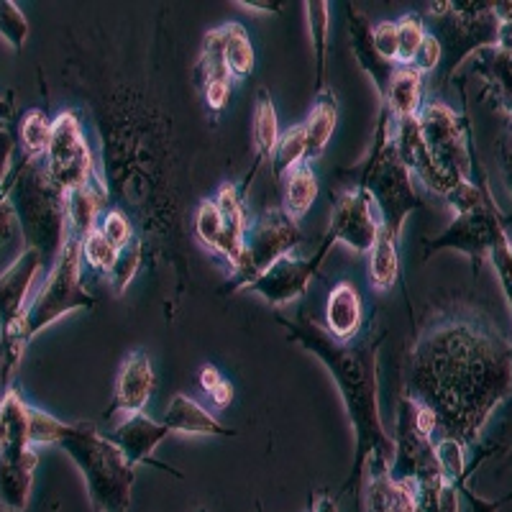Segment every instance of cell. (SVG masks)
<instances>
[{
    "instance_id": "1",
    "label": "cell",
    "mask_w": 512,
    "mask_h": 512,
    "mask_svg": "<svg viewBox=\"0 0 512 512\" xmlns=\"http://www.w3.org/2000/svg\"><path fill=\"white\" fill-rule=\"evenodd\" d=\"M512 344L495 320L469 303L433 310L420 326L405 364L402 395L436 420V438L479 446L484 425L505 405Z\"/></svg>"
},
{
    "instance_id": "2",
    "label": "cell",
    "mask_w": 512,
    "mask_h": 512,
    "mask_svg": "<svg viewBox=\"0 0 512 512\" xmlns=\"http://www.w3.org/2000/svg\"><path fill=\"white\" fill-rule=\"evenodd\" d=\"M277 323L287 331L292 344L303 346L331 372L341 402L349 415L351 433H354V461L346 477L341 495L351 492L364 482L369 472H390L395 459V441L384 431L382 415H379V379L377 361L382 349L384 331H372L361 341L338 344L318 326L315 320L300 313L295 320L277 315Z\"/></svg>"
},
{
    "instance_id": "3",
    "label": "cell",
    "mask_w": 512,
    "mask_h": 512,
    "mask_svg": "<svg viewBox=\"0 0 512 512\" xmlns=\"http://www.w3.org/2000/svg\"><path fill=\"white\" fill-rule=\"evenodd\" d=\"M52 446H59L75 461L85 479L95 512H128L134 492L136 466L128 464L121 448L95 428L90 420H59Z\"/></svg>"
},
{
    "instance_id": "4",
    "label": "cell",
    "mask_w": 512,
    "mask_h": 512,
    "mask_svg": "<svg viewBox=\"0 0 512 512\" xmlns=\"http://www.w3.org/2000/svg\"><path fill=\"white\" fill-rule=\"evenodd\" d=\"M18 231L24 236V249L36 251L44 267H52L54 259L67 241V198L47 175V167L39 159H21L6 177Z\"/></svg>"
},
{
    "instance_id": "5",
    "label": "cell",
    "mask_w": 512,
    "mask_h": 512,
    "mask_svg": "<svg viewBox=\"0 0 512 512\" xmlns=\"http://www.w3.org/2000/svg\"><path fill=\"white\" fill-rule=\"evenodd\" d=\"M359 187H364L372 198L379 231L387 233L395 241H400L410 213L425 208L423 198L415 190L413 175L397 152L395 136H392V118L384 108H379V123L377 131H374L372 149L359 164Z\"/></svg>"
},
{
    "instance_id": "6",
    "label": "cell",
    "mask_w": 512,
    "mask_h": 512,
    "mask_svg": "<svg viewBox=\"0 0 512 512\" xmlns=\"http://www.w3.org/2000/svg\"><path fill=\"white\" fill-rule=\"evenodd\" d=\"M433 26L431 34L441 41L443 49V85L456 75L466 57L495 49L500 39V16L489 0H443L425 8L423 21Z\"/></svg>"
},
{
    "instance_id": "7",
    "label": "cell",
    "mask_w": 512,
    "mask_h": 512,
    "mask_svg": "<svg viewBox=\"0 0 512 512\" xmlns=\"http://www.w3.org/2000/svg\"><path fill=\"white\" fill-rule=\"evenodd\" d=\"M98 303V297L82 285V241L67 233L62 251L47 269V277L29 303L24 323L26 344L64 315L75 313V310H90Z\"/></svg>"
},
{
    "instance_id": "8",
    "label": "cell",
    "mask_w": 512,
    "mask_h": 512,
    "mask_svg": "<svg viewBox=\"0 0 512 512\" xmlns=\"http://www.w3.org/2000/svg\"><path fill=\"white\" fill-rule=\"evenodd\" d=\"M41 269H44L41 256L31 249H21L11 267L0 274V382H3V390L13 387V377L29 346L24 338V323L29 313L31 285Z\"/></svg>"
},
{
    "instance_id": "9",
    "label": "cell",
    "mask_w": 512,
    "mask_h": 512,
    "mask_svg": "<svg viewBox=\"0 0 512 512\" xmlns=\"http://www.w3.org/2000/svg\"><path fill=\"white\" fill-rule=\"evenodd\" d=\"M303 241V231H300L297 221H292L285 210H282V205H274V208L264 210L262 216L256 218L249 226V231H246L244 259H241L239 269L231 274V282L223 287V295L246 290L272 264L290 256Z\"/></svg>"
},
{
    "instance_id": "10",
    "label": "cell",
    "mask_w": 512,
    "mask_h": 512,
    "mask_svg": "<svg viewBox=\"0 0 512 512\" xmlns=\"http://www.w3.org/2000/svg\"><path fill=\"white\" fill-rule=\"evenodd\" d=\"M507 218L502 216V210L497 208L495 198H489L487 203L477 205L472 210L456 213L454 221L448 223L446 231L438 236L423 241V254L425 259H431L436 251L441 249H454L466 254L472 259L474 272H479L482 262H489V254L507 239Z\"/></svg>"
},
{
    "instance_id": "11",
    "label": "cell",
    "mask_w": 512,
    "mask_h": 512,
    "mask_svg": "<svg viewBox=\"0 0 512 512\" xmlns=\"http://www.w3.org/2000/svg\"><path fill=\"white\" fill-rule=\"evenodd\" d=\"M44 167L64 195L80 190V187L100 177L98 169H95L93 146H90L80 116L75 111H62L54 118L52 139H49V149L44 154Z\"/></svg>"
},
{
    "instance_id": "12",
    "label": "cell",
    "mask_w": 512,
    "mask_h": 512,
    "mask_svg": "<svg viewBox=\"0 0 512 512\" xmlns=\"http://www.w3.org/2000/svg\"><path fill=\"white\" fill-rule=\"evenodd\" d=\"M333 246H336V239H333V233L326 231V239L320 241V249L313 256H308V259L285 256L277 264H272L259 280L251 282L246 290L264 297L272 308H285V305L295 303L308 292L310 282H313V277H318L320 267H323Z\"/></svg>"
},
{
    "instance_id": "13",
    "label": "cell",
    "mask_w": 512,
    "mask_h": 512,
    "mask_svg": "<svg viewBox=\"0 0 512 512\" xmlns=\"http://www.w3.org/2000/svg\"><path fill=\"white\" fill-rule=\"evenodd\" d=\"M328 233H333L336 244H346L359 254H369L379 236V221L374 213L372 198L364 187H351L341 192L333 203Z\"/></svg>"
},
{
    "instance_id": "14",
    "label": "cell",
    "mask_w": 512,
    "mask_h": 512,
    "mask_svg": "<svg viewBox=\"0 0 512 512\" xmlns=\"http://www.w3.org/2000/svg\"><path fill=\"white\" fill-rule=\"evenodd\" d=\"M39 454L29 443L0 446V507L3 512H24L31 500Z\"/></svg>"
},
{
    "instance_id": "15",
    "label": "cell",
    "mask_w": 512,
    "mask_h": 512,
    "mask_svg": "<svg viewBox=\"0 0 512 512\" xmlns=\"http://www.w3.org/2000/svg\"><path fill=\"white\" fill-rule=\"evenodd\" d=\"M167 436H172V431H169L162 420H152L146 413H134V415H126V420H123V423L118 425L116 431H113L108 438L121 448L123 456H126L131 466L154 464L157 469H162V472L182 479L185 474L172 469V466H167L164 461L154 459V448H157Z\"/></svg>"
},
{
    "instance_id": "16",
    "label": "cell",
    "mask_w": 512,
    "mask_h": 512,
    "mask_svg": "<svg viewBox=\"0 0 512 512\" xmlns=\"http://www.w3.org/2000/svg\"><path fill=\"white\" fill-rule=\"evenodd\" d=\"M154 390H157V382H154L152 361L146 351H131L118 367L113 402L111 408L105 410V418H111L113 413H144Z\"/></svg>"
},
{
    "instance_id": "17",
    "label": "cell",
    "mask_w": 512,
    "mask_h": 512,
    "mask_svg": "<svg viewBox=\"0 0 512 512\" xmlns=\"http://www.w3.org/2000/svg\"><path fill=\"white\" fill-rule=\"evenodd\" d=\"M361 484L367 512H420V489L410 479H395L390 472H369Z\"/></svg>"
},
{
    "instance_id": "18",
    "label": "cell",
    "mask_w": 512,
    "mask_h": 512,
    "mask_svg": "<svg viewBox=\"0 0 512 512\" xmlns=\"http://www.w3.org/2000/svg\"><path fill=\"white\" fill-rule=\"evenodd\" d=\"M361 326H364V303L359 290L349 280L338 282L326 300V333L338 344H349L359 336Z\"/></svg>"
},
{
    "instance_id": "19",
    "label": "cell",
    "mask_w": 512,
    "mask_h": 512,
    "mask_svg": "<svg viewBox=\"0 0 512 512\" xmlns=\"http://www.w3.org/2000/svg\"><path fill=\"white\" fill-rule=\"evenodd\" d=\"M216 205L223 216L226 226V251H223V262L228 264V272H236L244 259L246 231H249V218H246L244 190L236 187L233 182H223L216 192Z\"/></svg>"
},
{
    "instance_id": "20",
    "label": "cell",
    "mask_w": 512,
    "mask_h": 512,
    "mask_svg": "<svg viewBox=\"0 0 512 512\" xmlns=\"http://www.w3.org/2000/svg\"><path fill=\"white\" fill-rule=\"evenodd\" d=\"M474 72L484 82V98L505 118H512V52L484 49L474 54Z\"/></svg>"
},
{
    "instance_id": "21",
    "label": "cell",
    "mask_w": 512,
    "mask_h": 512,
    "mask_svg": "<svg viewBox=\"0 0 512 512\" xmlns=\"http://www.w3.org/2000/svg\"><path fill=\"white\" fill-rule=\"evenodd\" d=\"M64 198H67V233L80 241L98 228L100 216L111 208V195H108L103 175L80 190L67 192Z\"/></svg>"
},
{
    "instance_id": "22",
    "label": "cell",
    "mask_w": 512,
    "mask_h": 512,
    "mask_svg": "<svg viewBox=\"0 0 512 512\" xmlns=\"http://www.w3.org/2000/svg\"><path fill=\"white\" fill-rule=\"evenodd\" d=\"M162 423L172 433H185V436H213V438H233L236 431L226 428L216 415L187 395H175L169 400L167 410L162 415Z\"/></svg>"
},
{
    "instance_id": "23",
    "label": "cell",
    "mask_w": 512,
    "mask_h": 512,
    "mask_svg": "<svg viewBox=\"0 0 512 512\" xmlns=\"http://www.w3.org/2000/svg\"><path fill=\"white\" fill-rule=\"evenodd\" d=\"M423 95H425V77L420 75L413 67H400L397 64L392 72V80L379 98V108L390 113L392 123L408 121L415 118L423 108Z\"/></svg>"
},
{
    "instance_id": "24",
    "label": "cell",
    "mask_w": 512,
    "mask_h": 512,
    "mask_svg": "<svg viewBox=\"0 0 512 512\" xmlns=\"http://www.w3.org/2000/svg\"><path fill=\"white\" fill-rule=\"evenodd\" d=\"M349 29H351V44H354L356 59H359V64L364 67V72L372 77L374 88H377L379 98H382L387 85H390L392 72H395L397 64L384 62V59L374 52L372 24H369V18L364 16V13L354 11V6H351L349 11Z\"/></svg>"
},
{
    "instance_id": "25",
    "label": "cell",
    "mask_w": 512,
    "mask_h": 512,
    "mask_svg": "<svg viewBox=\"0 0 512 512\" xmlns=\"http://www.w3.org/2000/svg\"><path fill=\"white\" fill-rule=\"evenodd\" d=\"M254 144H256V162L251 167V172L246 175V182L241 190L246 192L251 177L259 167H262L267 159H272L274 149H277V141H280V118H277V105H274L272 95H269L267 88H259L256 93V108H254Z\"/></svg>"
},
{
    "instance_id": "26",
    "label": "cell",
    "mask_w": 512,
    "mask_h": 512,
    "mask_svg": "<svg viewBox=\"0 0 512 512\" xmlns=\"http://www.w3.org/2000/svg\"><path fill=\"white\" fill-rule=\"evenodd\" d=\"M338 123V103L336 95L331 90H323L315 100V105L310 108L308 118L303 121L305 139H308V162L310 159H318L320 154L326 152L328 141H331L333 131H336Z\"/></svg>"
},
{
    "instance_id": "27",
    "label": "cell",
    "mask_w": 512,
    "mask_h": 512,
    "mask_svg": "<svg viewBox=\"0 0 512 512\" xmlns=\"http://www.w3.org/2000/svg\"><path fill=\"white\" fill-rule=\"evenodd\" d=\"M282 185H285V192H282V210H285L292 221L300 223V218L308 216V210L318 200V177H315L313 167L305 162L292 169V172H287Z\"/></svg>"
},
{
    "instance_id": "28",
    "label": "cell",
    "mask_w": 512,
    "mask_h": 512,
    "mask_svg": "<svg viewBox=\"0 0 512 512\" xmlns=\"http://www.w3.org/2000/svg\"><path fill=\"white\" fill-rule=\"evenodd\" d=\"M218 31H221L223 59H226L228 75L233 77V82L251 77L256 67V52L249 39V31L241 24H236V21L218 26Z\"/></svg>"
},
{
    "instance_id": "29",
    "label": "cell",
    "mask_w": 512,
    "mask_h": 512,
    "mask_svg": "<svg viewBox=\"0 0 512 512\" xmlns=\"http://www.w3.org/2000/svg\"><path fill=\"white\" fill-rule=\"evenodd\" d=\"M400 241L390 239L387 233L379 231L377 241H374L372 251H369V282L377 292H387L397 285L400 280Z\"/></svg>"
},
{
    "instance_id": "30",
    "label": "cell",
    "mask_w": 512,
    "mask_h": 512,
    "mask_svg": "<svg viewBox=\"0 0 512 512\" xmlns=\"http://www.w3.org/2000/svg\"><path fill=\"white\" fill-rule=\"evenodd\" d=\"M326 0H308L305 11H308V29L310 41H313L315 52V93L328 90L326 85V67H328V26H331V11H328Z\"/></svg>"
},
{
    "instance_id": "31",
    "label": "cell",
    "mask_w": 512,
    "mask_h": 512,
    "mask_svg": "<svg viewBox=\"0 0 512 512\" xmlns=\"http://www.w3.org/2000/svg\"><path fill=\"white\" fill-rule=\"evenodd\" d=\"M305 162H308V139H305L303 123H297V126L287 128L280 141H277V149L272 154L274 180L282 182L287 172H292V169Z\"/></svg>"
},
{
    "instance_id": "32",
    "label": "cell",
    "mask_w": 512,
    "mask_h": 512,
    "mask_svg": "<svg viewBox=\"0 0 512 512\" xmlns=\"http://www.w3.org/2000/svg\"><path fill=\"white\" fill-rule=\"evenodd\" d=\"M195 239H198L203 249L223 259V251H226V226H223L221 210H218L213 198H203L198 203V210H195Z\"/></svg>"
},
{
    "instance_id": "33",
    "label": "cell",
    "mask_w": 512,
    "mask_h": 512,
    "mask_svg": "<svg viewBox=\"0 0 512 512\" xmlns=\"http://www.w3.org/2000/svg\"><path fill=\"white\" fill-rule=\"evenodd\" d=\"M52 123L44 111H29L18 126V141L24 146L26 159H41L49 149V139H52Z\"/></svg>"
},
{
    "instance_id": "34",
    "label": "cell",
    "mask_w": 512,
    "mask_h": 512,
    "mask_svg": "<svg viewBox=\"0 0 512 512\" xmlns=\"http://www.w3.org/2000/svg\"><path fill=\"white\" fill-rule=\"evenodd\" d=\"M198 72H200V85H213V82H233L228 75L226 59H223V44H221V31L213 29L203 36L198 54Z\"/></svg>"
},
{
    "instance_id": "35",
    "label": "cell",
    "mask_w": 512,
    "mask_h": 512,
    "mask_svg": "<svg viewBox=\"0 0 512 512\" xmlns=\"http://www.w3.org/2000/svg\"><path fill=\"white\" fill-rule=\"evenodd\" d=\"M118 256H121V251L105 239L98 228L82 239V264H88L90 269L100 272L103 277H111L118 264Z\"/></svg>"
},
{
    "instance_id": "36",
    "label": "cell",
    "mask_w": 512,
    "mask_h": 512,
    "mask_svg": "<svg viewBox=\"0 0 512 512\" xmlns=\"http://www.w3.org/2000/svg\"><path fill=\"white\" fill-rule=\"evenodd\" d=\"M425 34H428V29H425V21L420 13H405L397 21V64L400 67H410L413 64Z\"/></svg>"
},
{
    "instance_id": "37",
    "label": "cell",
    "mask_w": 512,
    "mask_h": 512,
    "mask_svg": "<svg viewBox=\"0 0 512 512\" xmlns=\"http://www.w3.org/2000/svg\"><path fill=\"white\" fill-rule=\"evenodd\" d=\"M0 39L8 41L13 52H21L29 39V21L16 0H0Z\"/></svg>"
},
{
    "instance_id": "38",
    "label": "cell",
    "mask_w": 512,
    "mask_h": 512,
    "mask_svg": "<svg viewBox=\"0 0 512 512\" xmlns=\"http://www.w3.org/2000/svg\"><path fill=\"white\" fill-rule=\"evenodd\" d=\"M98 231L103 233L105 239L111 241L118 251L128 249V246L136 241L134 221H131V216H128L123 208H118V205H111V208L100 216Z\"/></svg>"
},
{
    "instance_id": "39",
    "label": "cell",
    "mask_w": 512,
    "mask_h": 512,
    "mask_svg": "<svg viewBox=\"0 0 512 512\" xmlns=\"http://www.w3.org/2000/svg\"><path fill=\"white\" fill-rule=\"evenodd\" d=\"M144 241L136 239L134 244L128 246V249L121 251V256H118V264L116 269H113L111 274V285H113V292L116 295H123L126 292V287L134 282V274L139 272L141 262H144Z\"/></svg>"
},
{
    "instance_id": "40",
    "label": "cell",
    "mask_w": 512,
    "mask_h": 512,
    "mask_svg": "<svg viewBox=\"0 0 512 512\" xmlns=\"http://www.w3.org/2000/svg\"><path fill=\"white\" fill-rule=\"evenodd\" d=\"M198 382L203 387L205 395L210 397V402L216 405V408H228L236 397V390H233V384L223 377L221 372L216 369V364H203L198 372Z\"/></svg>"
},
{
    "instance_id": "41",
    "label": "cell",
    "mask_w": 512,
    "mask_h": 512,
    "mask_svg": "<svg viewBox=\"0 0 512 512\" xmlns=\"http://www.w3.org/2000/svg\"><path fill=\"white\" fill-rule=\"evenodd\" d=\"M441 62H443V49H441V41L436 39V36L428 31L423 39V44H420L418 54H415L413 59V70H418L420 75H431V72H438L441 70Z\"/></svg>"
},
{
    "instance_id": "42",
    "label": "cell",
    "mask_w": 512,
    "mask_h": 512,
    "mask_svg": "<svg viewBox=\"0 0 512 512\" xmlns=\"http://www.w3.org/2000/svg\"><path fill=\"white\" fill-rule=\"evenodd\" d=\"M372 44L374 52L384 62L397 64V21H382V24L372 26Z\"/></svg>"
},
{
    "instance_id": "43",
    "label": "cell",
    "mask_w": 512,
    "mask_h": 512,
    "mask_svg": "<svg viewBox=\"0 0 512 512\" xmlns=\"http://www.w3.org/2000/svg\"><path fill=\"white\" fill-rule=\"evenodd\" d=\"M487 446L495 451V456L505 454L512 459V379H510V392H507V400H505V418H502L497 436L492 438Z\"/></svg>"
},
{
    "instance_id": "44",
    "label": "cell",
    "mask_w": 512,
    "mask_h": 512,
    "mask_svg": "<svg viewBox=\"0 0 512 512\" xmlns=\"http://www.w3.org/2000/svg\"><path fill=\"white\" fill-rule=\"evenodd\" d=\"M497 157H500L502 175H505L507 190L512 195V118H505V128L500 131L497 139Z\"/></svg>"
},
{
    "instance_id": "45",
    "label": "cell",
    "mask_w": 512,
    "mask_h": 512,
    "mask_svg": "<svg viewBox=\"0 0 512 512\" xmlns=\"http://www.w3.org/2000/svg\"><path fill=\"white\" fill-rule=\"evenodd\" d=\"M16 231H18V223H16V213H13L11 198H8L6 187L0 185V246L11 244Z\"/></svg>"
},
{
    "instance_id": "46",
    "label": "cell",
    "mask_w": 512,
    "mask_h": 512,
    "mask_svg": "<svg viewBox=\"0 0 512 512\" xmlns=\"http://www.w3.org/2000/svg\"><path fill=\"white\" fill-rule=\"evenodd\" d=\"M13 152H16V136H13V128L0 126V185H3L8 177V164H11Z\"/></svg>"
},
{
    "instance_id": "47",
    "label": "cell",
    "mask_w": 512,
    "mask_h": 512,
    "mask_svg": "<svg viewBox=\"0 0 512 512\" xmlns=\"http://www.w3.org/2000/svg\"><path fill=\"white\" fill-rule=\"evenodd\" d=\"M305 512H338V502L328 492H310V502Z\"/></svg>"
},
{
    "instance_id": "48",
    "label": "cell",
    "mask_w": 512,
    "mask_h": 512,
    "mask_svg": "<svg viewBox=\"0 0 512 512\" xmlns=\"http://www.w3.org/2000/svg\"><path fill=\"white\" fill-rule=\"evenodd\" d=\"M13 118H16V95L11 90L8 95H0V126L13 128Z\"/></svg>"
},
{
    "instance_id": "49",
    "label": "cell",
    "mask_w": 512,
    "mask_h": 512,
    "mask_svg": "<svg viewBox=\"0 0 512 512\" xmlns=\"http://www.w3.org/2000/svg\"><path fill=\"white\" fill-rule=\"evenodd\" d=\"M236 6L246 8L251 13H280L282 3H274V0H236Z\"/></svg>"
},
{
    "instance_id": "50",
    "label": "cell",
    "mask_w": 512,
    "mask_h": 512,
    "mask_svg": "<svg viewBox=\"0 0 512 512\" xmlns=\"http://www.w3.org/2000/svg\"><path fill=\"white\" fill-rule=\"evenodd\" d=\"M198 512H208V510H205V507H200V510Z\"/></svg>"
},
{
    "instance_id": "51",
    "label": "cell",
    "mask_w": 512,
    "mask_h": 512,
    "mask_svg": "<svg viewBox=\"0 0 512 512\" xmlns=\"http://www.w3.org/2000/svg\"><path fill=\"white\" fill-rule=\"evenodd\" d=\"M510 244H512V239H510Z\"/></svg>"
}]
</instances>
